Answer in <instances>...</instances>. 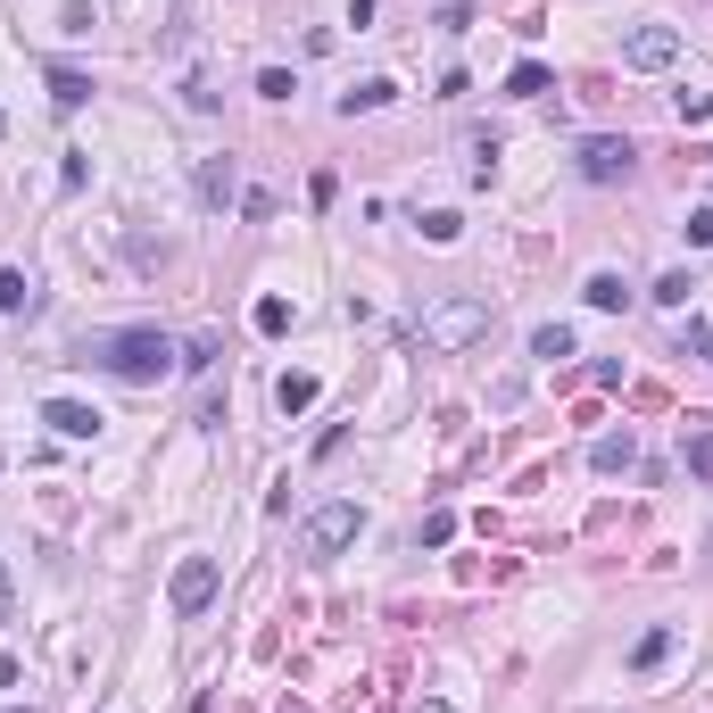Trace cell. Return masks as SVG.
Here are the masks:
<instances>
[{"mask_svg": "<svg viewBox=\"0 0 713 713\" xmlns=\"http://www.w3.org/2000/svg\"><path fill=\"white\" fill-rule=\"evenodd\" d=\"M83 365H100V374H117V381H167L183 365V340H167L158 324H125V333L83 340Z\"/></svg>", "mask_w": 713, "mask_h": 713, "instance_id": "1", "label": "cell"}, {"mask_svg": "<svg viewBox=\"0 0 713 713\" xmlns=\"http://www.w3.org/2000/svg\"><path fill=\"white\" fill-rule=\"evenodd\" d=\"M490 333V299H440V308L424 315V340L431 349H465V340Z\"/></svg>", "mask_w": 713, "mask_h": 713, "instance_id": "2", "label": "cell"}, {"mask_svg": "<svg viewBox=\"0 0 713 713\" xmlns=\"http://www.w3.org/2000/svg\"><path fill=\"white\" fill-rule=\"evenodd\" d=\"M631 167H639V150L622 133H589L581 142V183H631Z\"/></svg>", "mask_w": 713, "mask_h": 713, "instance_id": "3", "label": "cell"}, {"mask_svg": "<svg viewBox=\"0 0 713 713\" xmlns=\"http://www.w3.org/2000/svg\"><path fill=\"white\" fill-rule=\"evenodd\" d=\"M356 531H365V515H356L349 498H333V506H315V515H308V547H315V556H340Z\"/></svg>", "mask_w": 713, "mask_h": 713, "instance_id": "4", "label": "cell"}, {"mask_svg": "<svg viewBox=\"0 0 713 713\" xmlns=\"http://www.w3.org/2000/svg\"><path fill=\"white\" fill-rule=\"evenodd\" d=\"M216 581H224V572H216V556H183V565H174V614H208Z\"/></svg>", "mask_w": 713, "mask_h": 713, "instance_id": "5", "label": "cell"}, {"mask_svg": "<svg viewBox=\"0 0 713 713\" xmlns=\"http://www.w3.org/2000/svg\"><path fill=\"white\" fill-rule=\"evenodd\" d=\"M622 59H631V67H672V59H680V34H672V25H639V34L622 42Z\"/></svg>", "mask_w": 713, "mask_h": 713, "instance_id": "6", "label": "cell"}, {"mask_svg": "<svg viewBox=\"0 0 713 713\" xmlns=\"http://www.w3.org/2000/svg\"><path fill=\"white\" fill-rule=\"evenodd\" d=\"M42 424L59 431V440H100V406H83V399H50Z\"/></svg>", "mask_w": 713, "mask_h": 713, "instance_id": "7", "label": "cell"}, {"mask_svg": "<svg viewBox=\"0 0 713 713\" xmlns=\"http://www.w3.org/2000/svg\"><path fill=\"white\" fill-rule=\"evenodd\" d=\"M83 100H92V75L83 67H50V108H59V117H75Z\"/></svg>", "mask_w": 713, "mask_h": 713, "instance_id": "8", "label": "cell"}, {"mask_svg": "<svg viewBox=\"0 0 713 713\" xmlns=\"http://www.w3.org/2000/svg\"><path fill=\"white\" fill-rule=\"evenodd\" d=\"M589 465L597 474H631V465H639V440H631V431H606V440L589 449Z\"/></svg>", "mask_w": 713, "mask_h": 713, "instance_id": "9", "label": "cell"}, {"mask_svg": "<svg viewBox=\"0 0 713 713\" xmlns=\"http://www.w3.org/2000/svg\"><path fill=\"white\" fill-rule=\"evenodd\" d=\"M581 299H589L597 315H614V308H631V299H639V290L622 283V274H589V283H581Z\"/></svg>", "mask_w": 713, "mask_h": 713, "instance_id": "10", "label": "cell"}, {"mask_svg": "<svg viewBox=\"0 0 713 713\" xmlns=\"http://www.w3.org/2000/svg\"><path fill=\"white\" fill-rule=\"evenodd\" d=\"M556 92V75L540 67V59H515V75H506V100H547Z\"/></svg>", "mask_w": 713, "mask_h": 713, "instance_id": "11", "label": "cell"}, {"mask_svg": "<svg viewBox=\"0 0 713 713\" xmlns=\"http://www.w3.org/2000/svg\"><path fill=\"white\" fill-rule=\"evenodd\" d=\"M315 390H324L315 374H283V381H274V406H283V415H308V406H315Z\"/></svg>", "mask_w": 713, "mask_h": 713, "instance_id": "12", "label": "cell"}, {"mask_svg": "<svg viewBox=\"0 0 713 713\" xmlns=\"http://www.w3.org/2000/svg\"><path fill=\"white\" fill-rule=\"evenodd\" d=\"M531 356L565 365V356H572V324H540V333H531Z\"/></svg>", "mask_w": 713, "mask_h": 713, "instance_id": "13", "label": "cell"}, {"mask_svg": "<svg viewBox=\"0 0 713 713\" xmlns=\"http://www.w3.org/2000/svg\"><path fill=\"white\" fill-rule=\"evenodd\" d=\"M390 100H399V83H390V75H374V83H356V92L340 100V108L356 117V108H390Z\"/></svg>", "mask_w": 713, "mask_h": 713, "instance_id": "14", "label": "cell"}, {"mask_svg": "<svg viewBox=\"0 0 713 713\" xmlns=\"http://www.w3.org/2000/svg\"><path fill=\"white\" fill-rule=\"evenodd\" d=\"M17 308H34V283H25L17 265H0V315H17Z\"/></svg>", "mask_w": 713, "mask_h": 713, "instance_id": "15", "label": "cell"}, {"mask_svg": "<svg viewBox=\"0 0 713 713\" xmlns=\"http://www.w3.org/2000/svg\"><path fill=\"white\" fill-rule=\"evenodd\" d=\"M664 656H672V631H647V639L631 647V664H639V672H656V664H664Z\"/></svg>", "mask_w": 713, "mask_h": 713, "instance_id": "16", "label": "cell"}, {"mask_svg": "<svg viewBox=\"0 0 713 713\" xmlns=\"http://www.w3.org/2000/svg\"><path fill=\"white\" fill-rule=\"evenodd\" d=\"M415 540H424V547H449V540H456V515H449V506H431V515H424V531H415Z\"/></svg>", "mask_w": 713, "mask_h": 713, "instance_id": "17", "label": "cell"}, {"mask_svg": "<svg viewBox=\"0 0 713 713\" xmlns=\"http://www.w3.org/2000/svg\"><path fill=\"white\" fill-rule=\"evenodd\" d=\"M680 465H689V474H713V431H689V440H680Z\"/></svg>", "mask_w": 713, "mask_h": 713, "instance_id": "18", "label": "cell"}, {"mask_svg": "<svg viewBox=\"0 0 713 713\" xmlns=\"http://www.w3.org/2000/svg\"><path fill=\"white\" fill-rule=\"evenodd\" d=\"M199 199H216V208H224V199H233V167H199Z\"/></svg>", "mask_w": 713, "mask_h": 713, "instance_id": "19", "label": "cell"}, {"mask_svg": "<svg viewBox=\"0 0 713 713\" xmlns=\"http://www.w3.org/2000/svg\"><path fill=\"white\" fill-rule=\"evenodd\" d=\"M258 333H290V299H274V290H265V299H258Z\"/></svg>", "mask_w": 713, "mask_h": 713, "instance_id": "20", "label": "cell"}, {"mask_svg": "<svg viewBox=\"0 0 713 713\" xmlns=\"http://www.w3.org/2000/svg\"><path fill=\"white\" fill-rule=\"evenodd\" d=\"M689 290H697L689 274H664V283H656V308H689Z\"/></svg>", "mask_w": 713, "mask_h": 713, "instance_id": "21", "label": "cell"}, {"mask_svg": "<svg viewBox=\"0 0 713 713\" xmlns=\"http://www.w3.org/2000/svg\"><path fill=\"white\" fill-rule=\"evenodd\" d=\"M680 125H713V92H680Z\"/></svg>", "mask_w": 713, "mask_h": 713, "instance_id": "22", "label": "cell"}, {"mask_svg": "<svg viewBox=\"0 0 713 713\" xmlns=\"http://www.w3.org/2000/svg\"><path fill=\"white\" fill-rule=\"evenodd\" d=\"M59 183H67V191H83V183H92V158H83V150H67V167H59Z\"/></svg>", "mask_w": 713, "mask_h": 713, "instance_id": "23", "label": "cell"}, {"mask_svg": "<svg viewBox=\"0 0 713 713\" xmlns=\"http://www.w3.org/2000/svg\"><path fill=\"white\" fill-rule=\"evenodd\" d=\"M456 233H465V224H456L449 208H431V216H424V241H456Z\"/></svg>", "mask_w": 713, "mask_h": 713, "instance_id": "24", "label": "cell"}, {"mask_svg": "<svg viewBox=\"0 0 713 713\" xmlns=\"http://www.w3.org/2000/svg\"><path fill=\"white\" fill-rule=\"evenodd\" d=\"M680 233H689V249H713V208H697L689 224H680Z\"/></svg>", "mask_w": 713, "mask_h": 713, "instance_id": "25", "label": "cell"}, {"mask_svg": "<svg viewBox=\"0 0 713 713\" xmlns=\"http://www.w3.org/2000/svg\"><path fill=\"white\" fill-rule=\"evenodd\" d=\"M415 713H449V705H440V697H431V705H415Z\"/></svg>", "mask_w": 713, "mask_h": 713, "instance_id": "26", "label": "cell"}, {"mask_svg": "<svg viewBox=\"0 0 713 713\" xmlns=\"http://www.w3.org/2000/svg\"><path fill=\"white\" fill-rule=\"evenodd\" d=\"M17 713H25V705H17Z\"/></svg>", "mask_w": 713, "mask_h": 713, "instance_id": "27", "label": "cell"}]
</instances>
